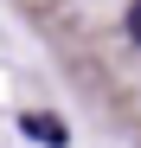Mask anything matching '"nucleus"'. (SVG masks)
Segmentation results:
<instances>
[{
	"mask_svg": "<svg viewBox=\"0 0 141 148\" xmlns=\"http://www.w3.org/2000/svg\"><path fill=\"white\" fill-rule=\"evenodd\" d=\"M19 129H26L32 142H45V148H64V142H70V129H64L58 116H45V110H32V116H19Z\"/></svg>",
	"mask_w": 141,
	"mask_h": 148,
	"instance_id": "obj_1",
	"label": "nucleus"
},
{
	"mask_svg": "<svg viewBox=\"0 0 141 148\" xmlns=\"http://www.w3.org/2000/svg\"><path fill=\"white\" fill-rule=\"evenodd\" d=\"M128 39L141 45V0H135V7H128Z\"/></svg>",
	"mask_w": 141,
	"mask_h": 148,
	"instance_id": "obj_2",
	"label": "nucleus"
}]
</instances>
